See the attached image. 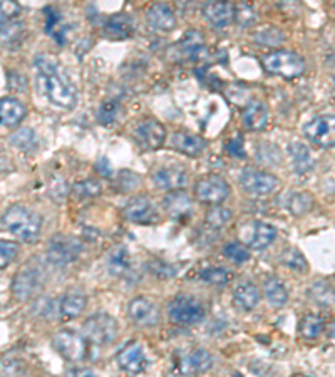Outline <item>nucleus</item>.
I'll return each instance as SVG.
<instances>
[{
  "label": "nucleus",
  "instance_id": "1",
  "mask_svg": "<svg viewBox=\"0 0 335 377\" xmlns=\"http://www.w3.org/2000/svg\"><path fill=\"white\" fill-rule=\"evenodd\" d=\"M34 66L39 72L42 96L56 108L66 109V111L74 109L78 104V91L69 76L57 64V60L47 54H39L34 60Z\"/></svg>",
  "mask_w": 335,
  "mask_h": 377
},
{
  "label": "nucleus",
  "instance_id": "2",
  "mask_svg": "<svg viewBox=\"0 0 335 377\" xmlns=\"http://www.w3.org/2000/svg\"><path fill=\"white\" fill-rule=\"evenodd\" d=\"M42 227V220L39 215L30 212L22 205H12L3 212L2 228L21 242L32 243L39 238Z\"/></svg>",
  "mask_w": 335,
  "mask_h": 377
},
{
  "label": "nucleus",
  "instance_id": "3",
  "mask_svg": "<svg viewBox=\"0 0 335 377\" xmlns=\"http://www.w3.org/2000/svg\"><path fill=\"white\" fill-rule=\"evenodd\" d=\"M171 321L178 325H195L205 319V307L200 300L186 293H180L174 297L168 306Z\"/></svg>",
  "mask_w": 335,
  "mask_h": 377
},
{
  "label": "nucleus",
  "instance_id": "4",
  "mask_svg": "<svg viewBox=\"0 0 335 377\" xmlns=\"http://www.w3.org/2000/svg\"><path fill=\"white\" fill-rule=\"evenodd\" d=\"M262 64L270 74L281 76V78H297L305 71V62L299 54L292 51H275L262 57Z\"/></svg>",
  "mask_w": 335,
  "mask_h": 377
},
{
  "label": "nucleus",
  "instance_id": "5",
  "mask_svg": "<svg viewBox=\"0 0 335 377\" xmlns=\"http://www.w3.org/2000/svg\"><path fill=\"white\" fill-rule=\"evenodd\" d=\"M82 332L89 342L96 345H108L117 339L119 325L109 314L91 315L82 325Z\"/></svg>",
  "mask_w": 335,
  "mask_h": 377
},
{
  "label": "nucleus",
  "instance_id": "6",
  "mask_svg": "<svg viewBox=\"0 0 335 377\" xmlns=\"http://www.w3.org/2000/svg\"><path fill=\"white\" fill-rule=\"evenodd\" d=\"M44 272L41 266L27 264L21 272L15 273L12 280V293L17 300H29L41 292L44 285Z\"/></svg>",
  "mask_w": 335,
  "mask_h": 377
},
{
  "label": "nucleus",
  "instance_id": "7",
  "mask_svg": "<svg viewBox=\"0 0 335 377\" xmlns=\"http://www.w3.org/2000/svg\"><path fill=\"white\" fill-rule=\"evenodd\" d=\"M240 185H242L243 192L255 196H268L275 193L279 188L280 181L279 178L273 174L266 173V171L255 170V168H245L240 176Z\"/></svg>",
  "mask_w": 335,
  "mask_h": 377
},
{
  "label": "nucleus",
  "instance_id": "8",
  "mask_svg": "<svg viewBox=\"0 0 335 377\" xmlns=\"http://www.w3.org/2000/svg\"><path fill=\"white\" fill-rule=\"evenodd\" d=\"M82 251V243L69 235H56L47 245V260L57 266L69 265Z\"/></svg>",
  "mask_w": 335,
  "mask_h": 377
},
{
  "label": "nucleus",
  "instance_id": "9",
  "mask_svg": "<svg viewBox=\"0 0 335 377\" xmlns=\"http://www.w3.org/2000/svg\"><path fill=\"white\" fill-rule=\"evenodd\" d=\"M228 195H230V185L218 174H208V176L200 178L195 185V196L201 203H223Z\"/></svg>",
  "mask_w": 335,
  "mask_h": 377
},
{
  "label": "nucleus",
  "instance_id": "10",
  "mask_svg": "<svg viewBox=\"0 0 335 377\" xmlns=\"http://www.w3.org/2000/svg\"><path fill=\"white\" fill-rule=\"evenodd\" d=\"M303 135L321 148L335 146V114H323L303 126Z\"/></svg>",
  "mask_w": 335,
  "mask_h": 377
},
{
  "label": "nucleus",
  "instance_id": "11",
  "mask_svg": "<svg viewBox=\"0 0 335 377\" xmlns=\"http://www.w3.org/2000/svg\"><path fill=\"white\" fill-rule=\"evenodd\" d=\"M52 345L60 356L64 357L69 363H81L86 357L87 347H86V339L81 337L79 334H76L74 330H60L54 335L52 339Z\"/></svg>",
  "mask_w": 335,
  "mask_h": 377
},
{
  "label": "nucleus",
  "instance_id": "12",
  "mask_svg": "<svg viewBox=\"0 0 335 377\" xmlns=\"http://www.w3.org/2000/svg\"><path fill=\"white\" fill-rule=\"evenodd\" d=\"M213 364H215V359H213L211 352L201 347L181 352L176 361L178 371L185 376L203 374L213 367Z\"/></svg>",
  "mask_w": 335,
  "mask_h": 377
},
{
  "label": "nucleus",
  "instance_id": "13",
  "mask_svg": "<svg viewBox=\"0 0 335 377\" xmlns=\"http://www.w3.org/2000/svg\"><path fill=\"white\" fill-rule=\"evenodd\" d=\"M128 315L136 325L139 327H154L159 323V308L154 302L146 297H135L128 304Z\"/></svg>",
  "mask_w": 335,
  "mask_h": 377
},
{
  "label": "nucleus",
  "instance_id": "14",
  "mask_svg": "<svg viewBox=\"0 0 335 377\" xmlns=\"http://www.w3.org/2000/svg\"><path fill=\"white\" fill-rule=\"evenodd\" d=\"M116 361L124 372L132 376L141 374V372L146 371L148 367L146 354H144L143 345H141L139 342H129L128 345H124V347L117 352Z\"/></svg>",
  "mask_w": 335,
  "mask_h": 377
},
{
  "label": "nucleus",
  "instance_id": "15",
  "mask_svg": "<svg viewBox=\"0 0 335 377\" xmlns=\"http://www.w3.org/2000/svg\"><path fill=\"white\" fill-rule=\"evenodd\" d=\"M135 136L138 143L146 150H158L166 139L165 126L159 123L154 117H146L136 126Z\"/></svg>",
  "mask_w": 335,
  "mask_h": 377
},
{
  "label": "nucleus",
  "instance_id": "16",
  "mask_svg": "<svg viewBox=\"0 0 335 377\" xmlns=\"http://www.w3.org/2000/svg\"><path fill=\"white\" fill-rule=\"evenodd\" d=\"M126 220L138 225H150L158 222V212L151 200L144 195H138L128 201L123 209Z\"/></svg>",
  "mask_w": 335,
  "mask_h": 377
},
{
  "label": "nucleus",
  "instance_id": "17",
  "mask_svg": "<svg viewBox=\"0 0 335 377\" xmlns=\"http://www.w3.org/2000/svg\"><path fill=\"white\" fill-rule=\"evenodd\" d=\"M151 180H153L156 188L165 190V192H176L181 186H185L188 178H186V171L181 168L163 166L153 171Z\"/></svg>",
  "mask_w": 335,
  "mask_h": 377
},
{
  "label": "nucleus",
  "instance_id": "18",
  "mask_svg": "<svg viewBox=\"0 0 335 377\" xmlns=\"http://www.w3.org/2000/svg\"><path fill=\"white\" fill-rule=\"evenodd\" d=\"M171 146L180 153L189 156V158H198L205 150H207V141L201 136L189 131H176L171 136Z\"/></svg>",
  "mask_w": 335,
  "mask_h": 377
},
{
  "label": "nucleus",
  "instance_id": "19",
  "mask_svg": "<svg viewBox=\"0 0 335 377\" xmlns=\"http://www.w3.org/2000/svg\"><path fill=\"white\" fill-rule=\"evenodd\" d=\"M203 15L208 24L216 29H222L231 24V21L237 15V9L230 2H208L203 5Z\"/></svg>",
  "mask_w": 335,
  "mask_h": 377
},
{
  "label": "nucleus",
  "instance_id": "20",
  "mask_svg": "<svg viewBox=\"0 0 335 377\" xmlns=\"http://www.w3.org/2000/svg\"><path fill=\"white\" fill-rule=\"evenodd\" d=\"M135 32V21L129 14H114L104 24V34L109 39L123 41L132 36Z\"/></svg>",
  "mask_w": 335,
  "mask_h": 377
},
{
  "label": "nucleus",
  "instance_id": "21",
  "mask_svg": "<svg viewBox=\"0 0 335 377\" xmlns=\"http://www.w3.org/2000/svg\"><path fill=\"white\" fill-rule=\"evenodd\" d=\"M146 19L151 27L161 30V32H170V30L176 27V17H174L171 7H168L166 3H154V5H151L146 12Z\"/></svg>",
  "mask_w": 335,
  "mask_h": 377
},
{
  "label": "nucleus",
  "instance_id": "22",
  "mask_svg": "<svg viewBox=\"0 0 335 377\" xmlns=\"http://www.w3.org/2000/svg\"><path fill=\"white\" fill-rule=\"evenodd\" d=\"M163 207H165L166 213L171 218H181V216L189 215L193 208L192 198L183 190H176V192H170L163 198Z\"/></svg>",
  "mask_w": 335,
  "mask_h": 377
},
{
  "label": "nucleus",
  "instance_id": "23",
  "mask_svg": "<svg viewBox=\"0 0 335 377\" xmlns=\"http://www.w3.org/2000/svg\"><path fill=\"white\" fill-rule=\"evenodd\" d=\"M275 227L265 222H255L250 227V237H246V243L255 250H265L275 242Z\"/></svg>",
  "mask_w": 335,
  "mask_h": 377
},
{
  "label": "nucleus",
  "instance_id": "24",
  "mask_svg": "<svg viewBox=\"0 0 335 377\" xmlns=\"http://www.w3.org/2000/svg\"><path fill=\"white\" fill-rule=\"evenodd\" d=\"M242 123L249 131H262L268 123V109L264 102L253 101L242 114Z\"/></svg>",
  "mask_w": 335,
  "mask_h": 377
},
{
  "label": "nucleus",
  "instance_id": "25",
  "mask_svg": "<svg viewBox=\"0 0 335 377\" xmlns=\"http://www.w3.org/2000/svg\"><path fill=\"white\" fill-rule=\"evenodd\" d=\"M260 302V290L250 282H243L233 290V306L242 312H250Z\"/></svg>",
  "mask_w": 335,
  "mask_h": 377
},
{
  "label": "nucleus",
  "instance_id": "26",
  "mask_svg": "<svg viewBox=\"0 0 335 377\" xmlns=\"http://www.w3.org/2000/svg\"><path fill=\"white\" fill-rule=\"evenodd\" d=\"M87 299L81 292H67L59 297V319H76L82 314Z\"/></svg>",
  "mask_w": 335,
  "mask_h": 377
},
{
  "label": "nucleus",
  "instance_id": "27",
  "mask_svg": "<svg viewBox=\"0 0 335 377\" xmlns=\"http://www.w3.org/2000/svg\"><path fill=\"white\" fill-rule=\"evenodd\" d=\"M25 113H27L25 106L19 99L3 98L0 101V117H2V124L7 128H14L21 123L25 117Z\"/></svg>",
  "mask_w": 335,
  "mask_h": 377
},
{
  "label": "nucleus",
  "instance_id": "28",
  "mask_svg": "<svg viewBox=\"0 0 335 377\" xmlns=\"http://www.w3.org/2000/svg\"><path fill=\"white\" fill-rule=\"evenodd\" d=\"M290 156H292V165L293 170L299 174H307L308 171L314 170L315 159L312 151L308 150V146L302 143H292L290 144Z\"/></svg>",
  "mask_w": 335,
  "mask_h": 377
},
{
  "label": "nucleus",
  "instance_id": "29",
  "mask_svg": "<svg viewBox=\"0 0 335 377\" xmlns=\"http://www.w3.org/2000/svg\"><path fill=\"white\" fill-rule=\"evenodd\" d=\"M203 36L198 30H188L174 49H176V54L183 57V59H195L200 54L201 49H203Z\"/></svg>",
  "mask_w": 335,
  "mask_h": 377
},
{
  "label": "nucleus",
  "instance_id": "30",
  "mask_svg": "<svg viewBox=\"0 0 335 377\" xmlns=\"http://www.w3.org/2000/svg\"><path fill=\"white\" fill-rule=\"evenodd\" d=\"M131 269V255L124 245H116L108 255V270L114 277H121Z\"/></svg>",
  "mask_w": 335,
  "mask_h": 377
},
{
  "label": "nucleus",
  "instance_id": "31",
  "mask_svg": "<svg viewBox=\"0 0 335 377\" xmlns=\"http://www.w3.org/2000/svg\"><path fill=\"white\" fill-rule=\"evenodd\" d=\"M25 36V25L21 19L2 21V44L3 47L14 49L22 44Z\"/></svg>",
  "mask_w": 335,
  "mask_h": 377
},
{
  "label": "nucleus",
  "instance_id": "32",
  "mask_svg": "<svg viewBox=\"0 0 335 377\" xmlns=\"http://www.w3.org/2000/svg\"><path fill=\"white\" fill-rule=\"evenodd\" d=\"M45 12V32L51 37H54L57 44H66V34L69 27L62 22V17L52 7L44 9Z\"/></svg>",
  "mask_w": 335,
  "mask_h": 377
},
{
  "label": "nucleus",
  "instance_id": "33",
  "mask_svg": "<svg viewBox=\"0 0 335 377\" xmlns=\"http://www.w3.org/2000/svg\"><path fill=\"white\" fill-rule=\"evenodd\" d=\"M264 293L265 299L272 307H281L287 304L288 300V290L285 288L284 282L279 277H270L264 284Z\"/></svg>",
  "mask_w": 335,
  "mask_h": 377
},
{
  "label": "nucleus",
  "instance_id": "34",
  "mask_svg": "<svg viewBox=\"0 0 335 377\" xmlns=\"http://www.w3.org/2000/svg\"><path fill=\"white\" fill-rule=\"evenodd\" d=\"M284 203L285 208H287L293 216H302L310 212V208L314 207V198L303 192H292L285 195Z\"/></svg>",
  "mask_w": 335,
  "mask_h": 377
},
{
  "label": "nucleus",
  "instance_id": "35",
  "mask_svg": "<svg viewBox=\"0 0 335 377\" xmlns=\"http://www.w3.org/2000/svg\"><path fill=\"white\" fill-rule=\"evenodd\" d=\"M308 297L312 302L321 307H334L335 306V288L327 282H315L308 288Z\"/></svg>",
  "mask_w": 335,
  "mask_h": 377
},
{
  "label": "nucleus",
  "instance_id": "36",
  "mask_svg": "<svg viewBox=\"0 0 335 377\" xmlns=\"http://www.w3.org/2000/svg\"><path fill=\"white\" fill-rule=\"evenodd\" d=\"M323 330H325V319L319 314H307L305 317L300 321L299 334L300 337L312 341V339L321 337Z\"/></svg>",
  "mask_w": 335,
  "mask_h": 377
},
{
  "label": "nucleus",
  "instance_id": "37",
  "mask_svg": "<svg viewBox=\"0 0 335 377\" xmlns=\"http://www.w3.org/2000/svg\"><path fill=\"white\" fill-rule=\"evenodd\" d=\"M231 277H233L231 272L224 269V266H208V269L200 272V279L203 280L205 284L216 285V287H224L227 284H230Z\"/></svg>",
  "mask_w": 335,
  "mask_h": 377
},
{
  "label": "nucleus",
  "instance_id": "38",
  "mask_svg": "<svg viewBox=\"0 0 335 377\" xmlns=\"http://www.w3.org/2000/svg\"><path fill=\"white\" fill-rule=\"evenodd\" d=\"M9 141L21 151H32L37 146V136L30 128L17 129V131L10 135Z\"/></svg>",
  "mask_w": 335,
  "mask_h": 377
},
{
  "label": "nucleus",
  "instance_id": "39",
  "mask_svg": "<svg viewBox=\"0 0 335 377\" xmlns=\"http://www.w3.org/2000/svg\"><path fill=\"white\" fill-rule=\"evenodd\" d=\"M280 258H281V264L287 266V269H290L292 272L307 273L308 264L302 251H299L297 249H287L284 253H281Z\"/></svg>",
  "mask_w": 335,
  "mask_h": 377
},
{
  "label": "nucleus",
  "instance_id": "40",
  "mask_svg": "<svg viewBox=\"0 0 335 377\" xmlns=\"http://www.w3.org/2000/svg\"><path fill=\"white\" fill-rule=\"evenodd\" d=\"M34 314L39 315L42 319H56L59 317V299H52V297H42L32 307Z\"/></svg>",
  "mask_w": 335,
  "mask_h": 377
},
{
  "label": "nucleus",
  "instance_id": "41",
  "mask_svg": "<svg viewBox=\"0 0 335 377\" xmlns=\"http://www.w3.org/2000/svg\"><path fill=\"white\" fill-rule=\"evenodd\" d=\"M121 113H123V108L117 101H106L104 104L99 108L97 111V119L99 123L109 126V124H116V121L119 119Z\"/></svg>",
  "mask_w": 335,
  "mask_h": 377
},
{
  "label": "nucleus",
  "instance_id": "42",
  "mask_svg": "<svg viewBox=\"0 0 335 377\" xmlns=\"http://www.w3.org/2000/svg\"><path fill=\"white\" fill-rule=\"evenodd\" d=\"M231 218H233V213L224 207H213L207 213V223L215 230L227 227L231 222Z\"/></svg>",
  "mask_w": 335,
  "mask_h": 377
},
{
  "label": "nucleus",
  "instance_id": "43",
  "mask_svg": "<svg viewBox=\"0 0 335 377\" xmlns=\"http://www.w3.org/2000/svg\"><path fill=\"white\" fill-rule=\"evenodd\" d=\"M223 253H224V257L230 258V260L235 262V264H245V262L250 260L249 249H246V247L240 242L227 243L223 249Z\"/></svg>",
  "mask_w": 335,
  "mask_h": 377
},
{
  "label": "nucleus",
  "instance_id": "44",
  "mask_svg": "<svg viewBox=\"0 0 335 377\" xmlns=\"http://www.w3.org/2000/svg\"><path fill=\"white\" fill-rule=\"evenodd\" d=\"M257 159L264 163V165L275 166L281 163V155L279 148L273 146L272 143H262V146H258L257 150Z\"/></svg>",
  "mask_w": 335,
  "mask_h": 377
},
{
  "label": "nucleus",
  "instance_id": "45",
  "mask_svg": "<svg viewBox=\"0 0 335 377\" xmlns=\"http://www.w3.org/2000/svg\"><path fill=\"white\" fill-rule=\"evenodd\" d=\"M146 270L151 273V275L158 277V279H171V277L176 273V270H174L173 265L166 264V262L163 260H150L146 264Z\"/></svg>",
  "mask_w": 335,
  "mask_h": 377
},
{
  "label": "nucleus",
  "instance_id": "46",
  "mask_svg": "<svg viewBox=\"0 0 335 377\" xmlns=\"http://www.w3.org/2000/svg\"><path fill=\"white\" fill-rule=\"evenodd\" d=\"M74 192L82 198H93V196L101 195L102 186H101V183L96 180H84V181L76 183Z\"/></svg>",
  "mask_w": 335,
  "mask_h": 377
},
{
  "label": "nucleus",
  "instance_id": "47",
  "mask_svg": "<svg viewBox=\"0 0 335 377\" xmlns=\"http://www.w3.org/2000/svg\"><path fill=\"white\" fill-rule=\"evenodd\" d=\"M19 253V245L14 242H7V240H2L0 242V266L5 269L7 265H10L15 260Z\"/></svg>",
  "mask_w": 335,
  "mask_h": 377
},
{
  "label": "nucleus",
  "instance_id": "48",
  "mask_svg": "<svg viewBox=\"0 0 335 377\" xmlns=\"http://www.w3.org/2000/svg\"><path fill=\"white\" fill-rule=\"evenodd\" d=\"M255 39L258 41V44L279 45V44H281V42H284L285 36L277 27H268V29L262 30V32H258L257 36H255Z\"/></svg>",
  "mask_w": 335,
  "mask_h": 377
},
{
  "label": "nucleus",
  "instance_id": "49",
  "mask_svg": "<svg viewBox=\"0 0 335 377\" xmlns=\"http://www.w3.org/2000/svg\"><path fill=\"white\" fill-rule=\"evenodd\" d=\"M0 10H2V21H12V19H19V15H21V5L12 2V0H3L0 3Z\"/></svg>",
  "mask_w": 335,
  "mask_h": 377
},
{
  "label": "nucleus",
  "instance_id": "50",
  "mask_svg": "<svg viewBox=\"0 0 335 377\" xmlns=\"http://www.w3.org/2000/svg\"><path fill=\"white\" fill-rule=\"evenodd\" d=\"M117 180H119V186L123 192H131V190H135L139 185V178L135 173H131V171H121Z\"/></svg>",
  "mask_w": 335,
  "mask_h": 377
},
{
  "label": "nucleus",
  "instance_id": "51",
  "mask_svg": "<svg viewBox=\"0 0 335 377\" xmlns=\"http://www.w3.org/2000/svg\"><path fill=\"white\" fill-rule=\"evenodd\" d=\"M97 173H101L102 176H111V165H109V161L106 158L99 159L97 165H96Z\"/></svg>",
  "mask_w": 335,
  "mask_h": 377
},
{
  "label": "nucleus",
  "instance_id": "52",
  "mask_svg": "<svg viewBox=\"0 0 335 377\" xmlns=\"http://www.w3.org/2000/svg\"><path fill=\"white\" fill-rule=\"evenodd\" d=\"M67 377H97L91 369H72L67 372Z\"/></svg>",
  "mask_w": 335,
  "mask_h": 377
},
{
  "label": "nucleus",
  "instance_id": "53",
  "mask_svg": "<svg viewBox=\"0 0 335 377\" xmlns=\"http://www.w3.org/2000/svg\"><path fill=\"white\" fill-rule=\"evenodd\" d=\"M228 151H230L231 155L240 156V158H242V156H245V151H243V146H242V139L237 138V146H235V143L231 141V143L228 144Z\"/></svg>",
  "mask_w": 335,
  "mask_h": 377
},
{
  "label": "nucleus",
  "instance_id": "54",
  "mask_svg": "<svg viewBox=\"0 0 335 377\" xmlns=\"http://www.w3.org/2000/svg\"><path fill=\"white\" fill-rule=\"evenodd\" d=\"M330 335H334V337H335V322H334L332 329H330Z\"/></svg>",
  "mask_w": 335,
  "mask_h": 377
},
{
  "label": "nucleus",
  "instance_id": "55",
  "mask_svg": "<svg viewBox=\"0 0 335 377\" xmlns=\"http://www.w3.org/2000/svg\"><path fill=\"white\" fill-rule=\"evenodd\" d=\"M293 377H308V376H303V374H297V376H293Z\"/></svg>",
  "mask_w": 335,
  "mask_h": 377
},
{
  "label": "nucleus",
  "instance_id": "56",
  "mask_svg": "<svg viewBox=\"0 0 335 377\" xmlns=\"http://www.w3.org/2000/svg\"><path fill=\"white\" fill-rule=\"evenodd\" d=\"M233 377H243L242 374H238V372H237V374H233Z\"/></svg>",
  "mask_w": 335,
  "mask_h": 377
}]
</instances>
